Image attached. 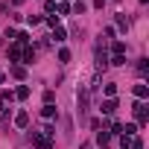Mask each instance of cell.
Returning a JSON list of instances; mask_svg holds the SVG:
<instances>
[{
	"mask_svg": "<svg viewBox=\"0 0 149 149\" xmlns=\"http://www.w3.org/2000/svg\"><path fill=\"white\" fill-rule=\"evenodd\" d=\"M132 111H134V117H137V123H140V126L149 120V111H146V105H143V102H134V108H132Z\"/></svg>",
	"mask_w": 149,
	"mask_h": 149,
	"instance_id": "obj_3",
	"label": "cell"
},
{
	"mask_svg": "<svg viewBox=\"0 0 149 149\" xmlns=\"http://www.w3.org/2000/svg\"><path fill=\"white\" fill-rule=\"evenodd\" d=\"M64 35H67V32L61 29V24H58V26H53V38H56V41H64Z\"/></svg>",
	"mask_w": 149,
	"mask_h": 149,
	"instance_id": "obj_12",
	"label": "cell"
},
{
	"mask_svg": "<svg viewBox=\"0 0 149 149\" xmlns=\"http://www.w3.org/2000/svg\"><path fill=\"white\" fill-rule=\"evenodd\" d=\"M76 111H79V120H85L88 117V88H79L76 91Z\"/></svg>",
	"mask_w": 149,
	"mask_h": 149,
	"instance_id": "obj_1",
	"label": "cell"
},
{
	"mask_svg": "<svg viewBox=\"0 0 149 149\" xmlns=\"http://www.w3.org/2000/svg\"><path fill=\"white\" fill-rule=\"evenodd\" d=\"M12 94H15V100H26V97H29V88H26V85H21V88H18V91H12Z\"/></svg>",
	"mask_w": 149,
	"mask_h": 149,
	"instance_id": "obj_10",
	"label": "cell"
},
{
	"mask_svg": "<svg viewBox=\"0 0 149 149\" xmlns=\"http://www.w3.org/2000/svg\"><path fill=\"white\" fill-rule=\"evenodd\" d=\"M134 97H137V100H146V97H149V88H146L143 82H140V85H134Z\"/></svg>",
	"mask_w": 149,
	"mask_h": 149,
	"instance_id": "obj_7",
	"label": "cell"
},
{
	"mask_svg": "<svg viewBox=\"0 0 149 149\" xmlns=\"http://www.w3.org/2000/svg\"><path fill=\"white\" fill-rule=\"evenodd\" d=\"M41 21H44V18H41V15H26V24H29V26H38V24H41Z\"/></svg>",
	"mask_w": 149,
	"mask_h": 149,
	"instance_id": "obj_15",
	"label": "cell"
},
{
	"mask_svg": "<svg viewBox=\"0 0 149 149\" xmlns=\"http://www.w3.org/2000/svg\"><path fill=\"white\" fill-rule=\"evenodd\" d=\"M12 76H15V79H24V76H26V70H24L21 64H15V67H12Z\"/></svg>",
	"mask_w": 149,
	"mask_h": 149,
	"instance_id": "obj_14",
	"label": "cell"
},
{
	"mask_svg": "<svg viewBox=\"0 0 149 149\" xmlns=\"http://www.w3.org/2000/svg\"><path fill=\"white\" fill-rule=\"evenodd\" d=\"M15 123H18V126L24 129V126L29 123V114H26V111H18V117H15Z\"/></svg>",
	"mask_w": 149,
	"mask_h": 149,
	"instance_id": "obj_11",
	"label": "cell"
},
{
	"mask_svg": "<svg viewBox=\"0 0 149 149\" xmlns=\"http://www.w3.org/2000/svg\"><path fill=\"white\" fill-rule=\"evenodd\" d=\"M32 146L35 149H53V137H47L41 132H32Z\"/></svg>",
	"mask_w": 149,
	"mask_h": 149,
	"instance_id": "obj_2",
	"label": "cell"
},
{
	"mask_svg": "<svg viewBox=\"0 0 149 149\" xmlns=\"http://www.w3.org/2000/svg\"><path fill=\"white\" fill-rule=\"evenodd\" d=\"M111 53H114V56H126V41L114 38V41H111Z\"/></svg>",
	"mask_w": 149,
	"mask_h": 149,
	"instance_id": "obj_4",
	"label": "cell"
},
{
	"mask_svg": "<svg viewBox=\"0 0 149 149\" xmlns=\"http://www.w3.org/2000/svg\"><path fill=\"white\" fill-rule=\"evenodd\" d=\"M114 111H117V100H114V97H108V100L102 102V114H108V117H111Z\"/></svg>",
	"mask_w": 149,
	"mask_h": 149,
	"instance_id": "obj_5",
	"label": "cell"
},
{
	"mask_svg": "<svg viewBox=\"0 0 149 149\" xmlns=\"http://www.w3.org/2000/svg\"><path fill=\"white\" fill-rule=\"evenodd\" d=\"M9 58H12V61L24 58V47H21V44H12V47H9Z\"/></svg>",
	"mask_w": 149,
	"mask_h": 149,
	"instance_id": "obj_6",
	"label": "cell"
},
{
	"mask_svg": "<svg viewBox=\"0 0 149 149\" xmlns=\"http://www.w3.org/2000/svg\"><path fill=\"white\" fill-rule=\"evenodd\" d=\"M0 82H3V73H0Z\"/></svg>",
	"mask_w": 149,
	"mask_h": 149,
	"instance_id": "obj_27",
	"label": "cell"
},
{
	"mask_svg": "<svg viewBox=\"0 0 149 149\" xmlns=\"http://www.w3.org/2000/svg\"><path fill=\"white\" fill-rule=\"evenodd\" d=\"M117 26H120V29H129V18H126V15H117Z\"/></svg>",
	"mask_w": 149,
	"mask_h": 149,
	"instance_id": "obj_16",
	"label": "cell"
},
{
	"mask_svg": "<svg viewBox=\"0 0 149 149\" xmlns=\"http://www.w3.org/2000/svg\"><path fill=\"white\" fill-rule=\"evenodd\" d=\"M111 64H114V67H123V64H126V56H114Z\"/></svg>",
	"mask_w": 149,
	"mask_h": 149,
	"instance_id": "obj_19",
	"label": "cell"
},
{
	"mask_svg": "<svg viewBox=\"0 0 149 149\" xmlns=\"http://www.w3.org/2000/svg\"><path fill=\"white\" fill-rule=\"evenodd\" d=\"M123 132H126V137H132V134H134V132H137V123H129V126H126V129H123Z\"/></svg>",
	"mask_w": 149,
	"mask_h": 149,
	"instance_id": "obj_20",
	"label": "cell"
},
{
	"mask_svg": "<svg viewBox=\"0 0 149 149\" xmlns=\"http://www.w3.org/2000/svg\"><path fill=\"white\" fill-rule=\"evenodd\" d=\"M120 146H123V149H129V146H132V137H126V134H123V137H120Z\"/></svg>",
	"mask_w": 149,
	"mask_h": 149,
	"instance_id": "obj_24",
	"label": "cell"
},
{
	"mask_svg": "<svg viewBox=\"0 0 149 149\" xmlns=\"http://www.w3.org/2000/svg\"><path fill=\"white\" fill-rule=\"evenodd\" d=\"M105 94H108V97H114V94H117V85H114V82H108V85H105Z\"/></svg>",
	"mask_w": 149,
	"mask_h": 149,
	"instance_id": "obj_22",
	"label": "cell"
},
{
	"mask_svg": "<svg viewBox=\"0 0 149 149\" xmlns=\"http://www.w3.org/2000/svg\"><path fill=\"white\" fill-rule=\"evenodd\" d=\"M3 12H6V3H0V15H3Z\"/></svg>",
	"mask_w": 149,
	"mask_h": 149,
	"instance_id": "obj_26",
	"label": "cell"
},
{
	"mask_svg": "<svg viewBox=\"0 0 149 149\" xmlns=\"http://www.w3.org/2000/svg\"><path fill=\"white\" fill-rule=\"evenodd\" d=\"M85 9H88V6H85V3H82V0H79V3H76V6H73V12H76V15H82V12H85Z\"/></svg>",
	"mask_w": 149,
	"mask_h": 149,
	"instance_id": "obj_23",
	"label": "cell"
},
{
	"mask_svg": "<svg viewBox=\"0 0 149 149\" xmlns=\"http://www.w3.org/2000/svg\"><path fill=\"white\" fill-rule=\"evenodd\" d=\"M41 114H44V117L50 120V117H56L58 111H56V105H44V108H41Z\"/></svg>",
	"mask_w": 149,
	"mask_h": 149,
	"instance_id": "obj_13",
	"label": "cell"
},
{
	"mask_svg": "<svg viewBox=\"0 0 149 149\" xmlns=\"http://www.w3.org/2000/svg\"><path fill=\"white\" fill-rule=\"evenodd\" d=\"M132 149H143V140H140V137H134V140H132Z\"/></svg>",
	"mask_w": 149,
	"mask_h": 149,
	"instance_id": "obj_25",
	"label": "cell"
},
{
	"mask_svg": "<svg viewBox=\"0 0 149 149\" xmlns=\"http://www.w3.org/2000/svg\"><path fill=\"white\" fill-rule=\"evenodd\" d=\"M58 61H70V50H58Z\"/></svg>",
	"mask_w": 149,
	"mask_h": 149,
	"instance_id": "obj_21",
	"label": "cell"
},
{
	"mask_svg": "<svg viewBox=\"0 0 149 149\" xmlns=\"http://www.w3.org/2000/svg\"><path fill=\"white\" fill-rule=\"evenodd\" d=\"M97 143H100V146L105 149V146L111 143V134H108V132H97Z\"/></svg>",
	"mask_w": 149,
	"mask_h": 149,
	"instance_id": "obj_8",
	"label": "cell"
},
{
	"mask_svg": "<svg viewBox=\"0 0 149 149\" xmlns=\"http://www.w3.org/2000/svg\"><path fill=\"white\" fill-rule=\"evenodd\" d=\"M97 61H100V64H105V61H108V58H105V50H102V44L97 47Z\"/></svg>",
	"mask_w": 149,
	"mask_h": 149,
	"instance_id": "obj_17",
	"label": "cell"
},
{
	"mask_svg": "<svg viewBox=\"0 0 149 149\" xmlns=\"http://www.w3.org/2000/svg\"><path fill=\"white\" fill-rule=\"evenodd\" d=\"M56 12H58V15H67V12H70V3H58Z\"/></svg>",
	"mask_w": 149,
	"mask_h": 149,
	"instance_id": "obj_18",
	"label": "cell"
},
{
	"mask_svg": "<svg viewBox=\"0 0 149 149\" xmlns=\"http://www.w3.org/2000/svg\"><path fill=\"white\" fill-rule=\"evenodd\" d=\"M32 58H35V50L32 47H24V64H32Z\"/></svg>",
	"mask_w": 149,
	"mask_h": 149,
	"instance_id": "obj_9",
	"label": "cell"
}]
</instances>
